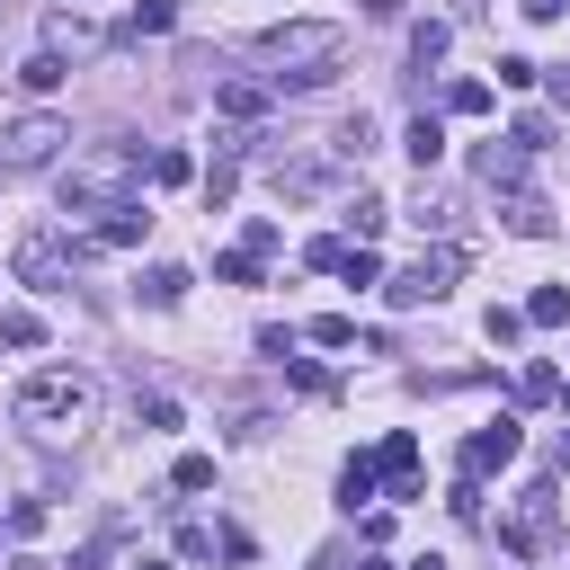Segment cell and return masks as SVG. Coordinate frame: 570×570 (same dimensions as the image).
<instances>
[{
    "label": "cell",
    "mask_w": 570,
    "mask_h": 570,
    "mask_svg": "<svg viewBox=\"0 0 570 570\" xmlns=\"http://www.w3.org/2000/svg\"><path fill=\"white\" fill-rule=\"evenodd\" d=\"M258 62H267V80L285 89H321V80H338V62H347V27L338 18H285V27H267L258 36Z\"/></svg>",
    "instance_id": "cell-1"
},
{
    "label": "cell",
    "mask_w": 570,
    "mask_h": 570,
    "mask_svg": "<svg viewBox=\"0 0 570 570\" xmlns=\"http://www.w3.org/2000/svg\"><path fill=\"white\" fill-rule=\"evenodd\" d=\"M89 401H98V383H89L80 365H45V374L18 383V419L45 428V436H71V428L89 419Z\"/></svg>",
    "instance_id": "cell-2"
},
{
    "label": "cell",
    "mask_w": 570,
    "mask_h": 570,
    "mask_svg": "<svg viewBox=\"0 0 570 570\" xmlns=\"http://www.w3.org/2000/svg\"><path fill=\"white\" fill-rule=\"evenodd\" d=\"M134 142H98V151H80L71 169H62V214H107V205H125V178H134Z\"/></svg>",
    "instance_id": "cell-3"
},
{
    "label": "cell",
    "mask_w": 570,
    "mask_h": 570,
    "mask_svg": "<svg viewBox=\"0 0 570 570\" xmlns=\"http://www.w3.org/2000/svg\"><path fill=\"white\" fill-rule=\"evenodd\" d=\"M552 534H561V490L552 481H525L517 508H508V525H499V543L508 552H552Z\"/></svg>",
    "instance_id": "cell-4"
},
{
    "label": "cell",
    "mask_w": 570,
    "mask_h": 570,
    "mask_svg": "<svg viewBox=\"0 0 570 570\" xmlns=\"http://www.w3.org/2000/svg\"><path fill=\"white\" fill-rule=\"evenodd\" d=\"M454 276H463V249H419L401 276H383V294H392V312H419V303H445Z\"/></svg>",
    "instance_id": "cell-5"
},
{
    "label": "cell",
    "mask_w": 570,
    "mask_h": 570,
    "mask_svg": "<svg viewBox=\"0 0 570 570\" xmlns=\"http://www.w3.org/2000/svg\"><path fill=\"white\" fill-rule=\"evenodd\" d=\"M62 142H71V125H62V116H45V107H27V116H9V125H0V169H45Z\"/></svg>",
    "instance_id": "cell-6"
},
{
    "label": "cell",
    "mask_w": 570,
    "mask_h": 570,
    "mask_svg": "<svg viewBox=\"0 0 570 570\" xmlns=\"http://www.w3.org/2000/svg\"><path fill=\"white\" fill-rule=\"evenodd\" d=\"M71 258H80V249H62L53 232H27V240H18V276H27L36 294H71Z\"/></svg>",
    "instance_id": "cell-7"
},
{
    "label": "cell",
    "mask_w": 570,
    "mask_h": 570,
    "mask_svg": "<svg viewBox=\"0 0 570 570\" xmlns=\"http://www.w3.org/2000/svg\"><path fill=\"white\" fill-rule=\"evenodd\" d=\"M374 472L392 481V499H419V436H410V428H392V436L374 445Z\"/></svg>",
    "instance_id": "cell-8"
},
{
    "label": "cell",
    "mask_w": 570,
    "mask_h": 570,
    "mask_svg": "<svg viewBox=\"0 0 570 570\" xmlns=\"http://www.w3.org/2000/svg\"><path fill=\"white\" fill-rule=\"evenodd\" d=\"M499 223H508L517 240H543V232H552V196H534V187H499Z\"/></svg>",
    "instance_id": "cell-9"
},
{
    "label": "cell",
    "mask_w": 570,
    "mask_h": 570,
    "mask_svg": "<svg viewBox=\"0 0 570 570\" xmlns=\"http://www.w3.org/2000/svg\"><path fill=\"white\" fill-rule=\"evenodd\" d=\"M142 232H151V214L125 196V205H107V214H98V232H89V240H71V249H134Z\"/></svg>",
    "instance_id": "cell-10"
},
{
    "label": "cell",
    "mask_w": 570,
    "mask_h": 570,
    "mask_svg": "<svg viewBox=\"0 0 570 570\" xmlns=\"http://www.w3.org/2000/svg\"><path fill=\"white\" fill-rule=\"evenodd\" d=\"M525 160H534V151L508 134V142H481V160H472V169H481V187L499 196V187H525Z\"/></svg>",
    "instance_id": "cell-11"
},
{
    "label": "cell",
    "mask_w": 570,
    "mask_h": 570,
    "mask_svg": "<svg viewBox=\"0 0 570 570\" xmlns=\"http://www.w3.org/2000/svg\"><path fill=\"white\" fill-rule=\"evenodd\" d=\"M517 454V419H499V428H481L472 445H463V481H481V472H499Z\"/></svg>",
    "instance_id": "cell-12"
},
{
    "label": "cell",
    "mask_w": 570,
    "mask_h": 570,
    "mask_svg": "<svg viewBox=\"0 0 570 570\" xmlns=\"http://www.w3.org/2000/svg\"><path fill=\"white\" fill-rule=\"evenodd\" d=\"M45 45H53V53H62V62H80V53H98V45H107V36H98V27H89V18H80V9H62V18H53V27H45Z\"/></svg>",
    "instance_id": "cell-13"
},
{
    "label": "cell",
    "mask_w": 570,
    "mask_h": 570,
    "mask_svg": "<svg viewBox=\"0 0 570 570\" xmlns=\"http://www.w3.org/2000/svg\"><path fill=\"white\" fill-rule=\"evenodd\" d=\"M62 80H71V62H62L53 45H36V53L18 62V89H27V98H45V89H62Z\"/></svg>",
    "instance_id": "cell-14"
},
{
    "label": "cell",
    "mask_w": 570,
    "mask_h": 570,
    "mask_svg": "<svg viewBox=\"0 0 570 570\" xmlns=\"http://www.w3.org/2000/svg\"><path fill=\"white\" fill-rule=\"evenodd\" d=\"M214 107H223L232 125H258V107H267V89H258V80H223V89H214Z\"/></svg>",
    "instance_id": "cell-15"
},
{
    "label": "cell",
    "mask_w": 570,
    "mask_h": 570,
    "mask_svg": "<svg viewBox=\"0 0 570 570\" xmlns=\"http://www.w3.org/2000/svg\"><path fill=\"white\" fill-rule=\"evenodd\" d=\"M445 45H454V27H445V18H419V27H410V62H419V71H428V62H445Z\"/></svg>",
    "instance_id": "cell-16"
},
{
    "label": "cell",
    "mask_w": 570,
    "mask_h": 570,
    "mask_svg": "<svg viewBox=\"0 0 570 570\" xmlns=\"http://www.w3.org/2000/svg\"><path fill=\"white\" fill-rule=\"evenodd\" d=\"M142 36H169V0H142V9L116 27V45H142Z\"/></svg>",
    "instance_id": "cell-17"
},
{
    "label": "cell",
    "mask_w": 570,
    "mask_h": 570,
    "mask_svg": "<svg viewBox=\"0 0 570 570\" xmlns=\"http://www.w3.org/2000/svg\"><path fill=\"white\" fill-rule=\"evenodd\" d=\"M383 490V472H374V454H347V472H338V499L356 508V499H374Z\"/></svg>",
    "instance_id": "cell-18"
},
{
    "label": "cell",
    "mask_w": 570,
    "mask_h": 570,
    "mask_svg": "<svg viewBox=\"0 0 570 570\" xmlns=\"http://www.w3.org/2000/svg\"><path fill=\"white\" fill-rule=\"evenodd\" d=\"M410 223H419V232H445V223H454V196L419 187V196H410Z\"/></svg>",
    "instance_id": "cell-19"
},
{
    "label": "cell",
    "mask_w": 570,
    "mask_h": 570,
    "mask_svg": "<svg viewBox=\"0 0 570 570\" xmlns=\"http://www.w3.org/2000/svg\"><path fill=\"white\" fill-rule=\"evenodd\" d=\"M436 151H445V125H436V116H419V125H410V160H419V169H436Z\"/></svg>",
    "instance_id": "cell-20"
},
{
    "label": "cell",
    "mask_w": 570,
    "mask_h": 570,
    "mask_svg": "<svg viewBox=\"0 0 570 570\" xmlns=\"http://www.w3.org/2000/svg\"><path fill=\"white\" fill-rule=\"evenodd\" d=\"M347 232H356V240H374V232H383V196H374V187H356V205H347Z\"/></svg>",
    "instance_id": "cell-21"
},
{
    "label": "cell",
    "mask_w": 570,
    "mask_h": 570,
    "mask_svg": "<svg viewBox=\"0 0 570 570\" xmlns=\"http://www.w3.org/2000/svg\"><path fill=\"white\" fill-rule=\"evenodd\" d=\"M338 276H347V285H383V258H374L365 240H347V258H338Z\"/></svg>",
    "instance_id": "cell-22"
},
{
    "label": "cell",
    "mask_w": 570,
    "mask_h": 570,
    "mask_svg": "<svg viewBox=\"0 0 570 570\" xmlns=\"http://www.w3.org/2000/svg\"><path fill=\"white\" fill-rule=\"evenodd\" d=\"M525 321H534V330H561V321H570V294H561V285H543V294L525 303Z\"/></svg>",
    "instance_id": "cell-23"
},
{
    "label": "cell",
    "mask_w": 570,
    "mask_h": 570,
    "mask_svg": "<svg viewBox=\"0 0 570 570\" xmlns=\"http://www.w3.org/2000/svg\"><path fill=\"white\" fill-rule=\"evenodd\" d=\"M0 347H45V321L36 312H0Z\"/></svg>",
    "instance_id": "cell-24"
},
{
    "label": "cell",
    "mask_w": 570,
    "mask_h": 570,
    "mask_svg": "<svg viewBox=\"0 0 570 570\" xmlns=\"http://www.w3.org/2000/svg\"><path fill=\"white\" fill-rule=\"evenodd\" d=\"M169 490H187V499H196V490H214V454H178V472H169Z\"/></svg>",
    "instance_id": "cell-25"
},
{
    "label": "cell",
    "mask_w": 570,
    "mask_h": 570,
    "mask_svg": "<svg viewBox=\"0 0 570 570\" xmlns=\"http://www.w3.org/2000/svg\"><path fill=\"white\" fill-rule=\"evenodd\" d=\"M445 107H454V116H490V80H454Z\"/></svg>",
    "instance_id": "cell-26"
},
{
    "label": "cell",
    "mask_w": 570,
    "mask_h": 570,
    "mask_svg": "<svg viewBox=\"0 0 570 570\" xmlns=\"http://www.w3.org/2000/svg\"><path fill=\"white\" fill-rule=\"evenodd\" d=\"M330 142H338V160H365V151H374V125H365V116H347Z\"/></svg>",
    "instance_id": "cell-27"
},
{
    "label": "cell",
    "mask_w": 570,
    "mask_h": 570,
    "mask_svg": "<svg viewBox=\"0 0 570 570\" xmlns=\"http://www.w3.org/2000/svg\"><path fill=\"white\" fill-rule=\"evenodd\" d=\"M178 294H187V267H151L142 276V303H178Z\"/></svg>",
    "instance_id": "cell-28"
},
{
    "label": "cell",
    "mask_w": 570,
    "mask_h": 570,
    "mask_svg": "<svg viewBox=\"0 0 570 570\" xmlns=\"http://www.w3.org/2000/svg\"><path fill=\"white\" fill-rule=\"evenodd\" d=\"M481 330H490V347H517V338H525V312H508V303H490V321H481Z\"/></svg>",
    "instance_id": "cell-29"
},
{
    "label": "cell",
    "mask_w": 570,
    "mask_h": 570,
    "mask_svg": "<svg viewBox=\"0 0 570 570\" xmlns=\"http://www.w3.org/2000/svg\"><path fill=\"white\" fill-rule=\"evenodd\" d=\"M151 178H160V187H187L196 160H187V151H151Z\"/></svg>",
    "instance_id": "cell-30"
},
{
    "label": "cell",
    "mask_w": 570,
    "mask_h": 570,
    "mask_svg": "<svg viewBox=\"0 0 570 570\" xmlns=\"http://www.w3.org/2000/svg\"><path fill=\"white\" fill-rule=\"evenodd\" d=\"M312 338H321V347H356V321H347V312H321Z\"/></svg>",
    "instance_id": "cell-31"
},
{
    "label": "cell",
    "mask_w": 570,
    "mask_h": 570,
    "mask_svg": "<svg viewBox=\"0 0 570 570\" xmlns=\"http://www.w3.org/2000/svg\"><path fill=\"white\" fill-rule=\"evenodd\" d=\"M214 276H223V285H249V276H258V258H249V249H223V258H214Z\"/></svg>",
    "instance_id": "cell-32"
},
{
    "label": "cell",
    "mask_w": 570,
    "mask_h": 570,
    "mask_svg": "<svg viewBox=\"0 0 570 570\" xmlns=\"http://www.w3.org/2000/svg\"><path fill=\"white\" fill-rule=\"evenodd\" d=\"M517 392H525V401H552V392H561V374H552V365H525V374H517Z\"/></svg>",
    "instance_id": "cell-33"
},
{
    "label": "cell",
    "mask_w": 570,
    "mask_h": 570,
    "mask_svg": "<svg viewBox=\"0 0 570 570\" xmlns=\"http://www.w3.org/2000/svg\"><path fill=\"white\" fill-rule=\"evenodd\" d=\"M178 552H187V561H214V552H223V534H214V525H187V534H178Z\"/></svg>",
    "instance_id": "cell-34"
},
{
    "label": "cell",
    "mask_w": 570,
    "mask_h": 570,
    "mask_svg": "<svg viewBox=\"0 0 570 570\" xmlns=\"http://www.w3.org/2000/svg\"><path fill=\"white\" fill-rule=\"evenodd\" d=\"M517 9H525V18H534V27H552V18H561V9H570V0H517Z\"/></svg>",
    "instance_id": "cell-35"
},
{
    "label": "cell",
    "mask_w": 570,
    "mask_h": 570,
    "mask_svg": "<svg viewBox=\"0 0 570 570\" xmlns=\"http://www.w3.org/2000/svg\"><path fill=\"white\" fill-rule=\"evenodd\" d=\"M71 570H116V561L107 552H71Z\"/></svg>",
    "instance_id": "cell-36"
},
{
    "label": "cell",
    "mask_w": 570,
    "mask_h": 570,
    "mask_svg": "<svg viewBox=\"0 0 570 570\" xmlns=\"http://www.w3.org/2000/svg\"><path fill=\"white\" fill-rule=\"evenodd\" d=\"M365 18H401V0H365Z\"/></svg>",
    "instance_id": "cell-37"
},
{
    "label": "cell",
    "mask_w": 570,
    "mask_h": 570,
    "mask_svg": "<svg viewBox=\"0 0 570 570\" xmlns=\"http://www.w3.org/2000/svg\"><path fill=\"white\" fill-rule=\"evenodd\" d=\"M552 98H561V107H570V62H561V71H552Z\"/></svg>",
    "instance_id": "cell-38"
},
{
    "label": "cell",
    "mask_w": 570,
    "mask_h": 570,
    "mask_svg": "<svg viewBox=\"0 0 570 570\" xmlns=\"http://www.w3.org/2000/svg\"><path fill=\"white\" fill-rule=\"evenodd\" d=\"M410 570H445V561H436V552H428V561H410Z\"/></svg>",
    "instance_id": "cell-39"
},
{
    "label": "cell",
    "mask_w": 570,
    "mask_h": 570,
    "mask_svg": "<svg viewBox=\"0 0 570 570\" xmlns=\"http://www.w3.org/2000/svg\"><path fill=\"white\" fill-rule=\"evenodd\" d=\"M9 570H53V561H9Z\"/></svg>",
    "instance_id": "cell-40"
},
{
    "label": "cell",
    "mask_w": 570,
    "mask_h": 570,
    "mask_svg": "<svg viewBox=\"0 0 570 570\" xmlns=\"http://www.w3.org/2000/svg\"><path fill=\"white\" fill-rule=\"evenodd\" d=\"M561 410H570V392H561Z\"/></svg>",
    "instance_id": "cell-41"
},
{
    "label": "cell",
    "mask_w": 570,
    "mask_h": 570,
    "mask_svg": "<svg viewBox=\"0 0 570 570\" xmlns=\"http://www.w3.org/2000/svg\"><path fill=\"white\" fill-rule=\"evenodd\" d=\"M71 9H80V0H71Z\"/></svg>",
    "instance_id": "cell-42"
}]
</instances>
